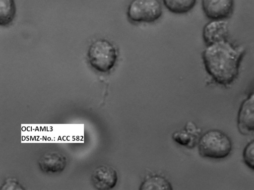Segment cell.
Here are the masks:
<instances>
[{
  "label": "cell",
  "instance_id": "obj_1",
  "mask_svg": "<svg viewBox=\"0 0 254 190\" xmlns=\"http://www.w3.org/2000/svg\"><path fill=\"white\" fill-rule=\"evenodd\" d=\"M246 49L227 40L207 45L202 59L207 73L217 84L227 87L238 77Z\"/></svg>",
  "mask_w": 254,
  "mask_h": 190
},
{
  "label": "cell",
  "instance_id": "obj_14",
  "mask_svg": "<svg viewBox=\"0 0 254 190\" xmlns=\"http://www.w3.org/2000/svg\"><path fill=\"white\" fill-rule=\"evenodd\" d=\"M173 138L176 142L183 145H187L192 141V137L183 131L175 132Z\"/></svg>",
  "mask_w": 254,
  "mask_h": 190
},
{
  "label": "cell",
  "instance_id": "obj_3",
  "mask_svg": "<svg viewBox=\"0 0 254 190\" xmlns=\"http://www.w3.org/2000/svg\"><path fill=\"white\" fill-rule=\"evenodd\" d=\"M87 57L90 65L98 71L107 72L115 66L117 52L114 46L105 39H98L89 46Z\"/></svg>",
  "mask_w": 254,
  "mask_h": 190
},
{
  "label": "cell",
  "instance_id": "obj_7",
  "mask_svg": "<svg viewBox=\"0 0 254 190\" xmlns=\"http://www.w3.org/2000/svg\"><path fill=\"white\" fill-rule=\"evenodd\" d=\"M238 127L242 132H254V94L251 93L242 103L238 113Z\"/></svg>",
  "mask_w": 254,
  "mask_h": 190
},
{
  "label": "cell",
  "instance_id": "obj_13",
  "mask_svg": "<svg viewBox=\"0 0 254 190\" xmlns=\"http://www.w3.org/2000/svg\"><path fill=\"white\" fill-rule=\"evenodd\" d=\"M243 158L245 164L254 171V139L249 142L244 148Z\"/></svg>",
  "mask_w": 254,
  "mask_h": 190
},
{
  "label": "cell",
  "instance_id": "obj_15",
  "mask_svg": "<svg viewBox=\"0 0 254 190\" xmlns=\"http://www.w3.org/2000/svg\"><path fill=\"white\" fill-rule=\"evenodd\" d=\"M3 188L1 189L4 190H13L12 187H14L15 190L16 189H21L20 186L16 180L13 179H8L3 187Z\"/></svg>",
  "mask_w": 254,
  "mask_h": 190
},
{
  "label": "cell",
  "instance_id": "obj_6",
  "mask_svg": "<svg viewBox=\"0 0 254 190\" xmlns=\"http://www.w3.org/2000/svg\"><path fill=\"white\" fill-rule=\"evenodd\" d=\"M91 181L94 187L98 190H110L116 185L118 181L117 173L111 166L101 165L93 171Z\"/></svg>",
  "mask_w": 254,
  "mask_h": 190
},
{
  "label": "cell",
  "instance_id": "obj_16",
  "mask_svg": "<svg viewBox=\"0 0 254 190\" xmlns=\"http://www.w3.org/2000/svg\"><path fill=\"white\" fill-rule=\"evenodd\" d=\"M252 93H254V87L253 88Z\"/></svg>",
  "mask_w": 254,
  "mask_h": 190
},
{
  "label": "cell",
  "instance_id": "obj_2",
  "mask_svg": "<svg viewBox=\"0 0 254 190\" xmlns=\"http://www.w3.org/2000/svg\"><path fill=\"white\" fill-rule=\"evenodd\" d=\"M199 154L203 157L221 159L228 157L232 150L230 137L218 129H211L205 132L198 142Z\"/></svg>",
  "mask_w": 254,
  "mask_h": 190
},
{
  "label": "cell",
  "instance_id": "obj_4",
  "mask_svg": "<svg viewBox=\"0 0 254 190\" xmlns=\"http://www.w3.org/2000/svg\"><path fill=\"white\" fill-rule=\"evenodd\" d=\"M162 7L159 0H132L127 10L128 19L133 22L152 23L162 15Z\"/></svg>",
  "mask_w": 254,
  "mask_h": 190
},
{
  "label": "cell",
  "instance_id": "obj_9",
  "mask_svg": "<svg viewBox=\"0 0 254 190\" xmlns=\"http://www.w3.org/2000/svg\"><path fill=\"white\" fill-rule=\"evenodd\" d=\"M41 170L46 173H58L62 172L67 164V158L62 153L50 151L45 153L38 161Z\"/></svg>",
  "mask_w": 254,
  "mask_h": 190
},
{
  "label": "cell",
  "instance_id": "obj_10",
  "mask_svg": "<svg viewBox=\"0 0 254 190\" xmlns=\"http://www.w3.org/2000/svg\"><path fill=\"white\" fill-rule=\"evenodd\" d=\"M165 7L175 14H184L194 6L196 0H163Z\"/></svg>",
  "mask_w": 254,
  "mask_h": 190
},
{
  "label": "cell",
  "instance_id": "obj_8",
  "mask_svg": "<svg viewBox=\"0 0 254 190\" xmlns=\"http://www.w3.org/2000/svg\"><path fill=\"white\" fill-rule=\"evenodd\" d=\"M228 23L224 20H211L202 31V37L206 46L227 40L229 35Z\"/></svg>",
  "mask_w": 254,
  "mask_h": 190
},
{
  "label": "cell",
  "instance_id": "obj_5",
  "mask_svg": "<svg viewBox=\"0 0 254 190\" xmlns=\"http://www.w3.org/2000/svg\"><path fill=\"white\" fill-rule=\"evenodd\" d=\"M202 8L205 16L210 20H225L234 10V0H202Z\"/></svg>",
  "mask_w": 254,
  "mask_h": 190
},
{
  "label": "cell",
  "instance_id": "obj_12",
  "mask_svg": "<svg viewBox=\"0 0 254 190\" xmlns=\"http://www.w3.org/2000/svg\"><path fill=\"white\" fill-rule=\"evenodd\" d=\"M16 7L13 0H0V23L2 26L10 24L14 18Z\"/></svg>",
  "mask_w": 254,
  "mask_h": 190
},
{
  "label": "cell",
  "instance_id": "obj_11",
  "mask_svg": "<svg viewBox=\"0 0 254 190\" xmlns=\"http://www.w3.org/2000/svg\"><path fill=\"white\" fill-rule=\"evenodd\" d=\"M142 190H172L170 183L164 177L155 175L146 179L140 185Z\"/></svg>",
  "mask_w": 254,
  "mask_h": 190
}]
</instances>
